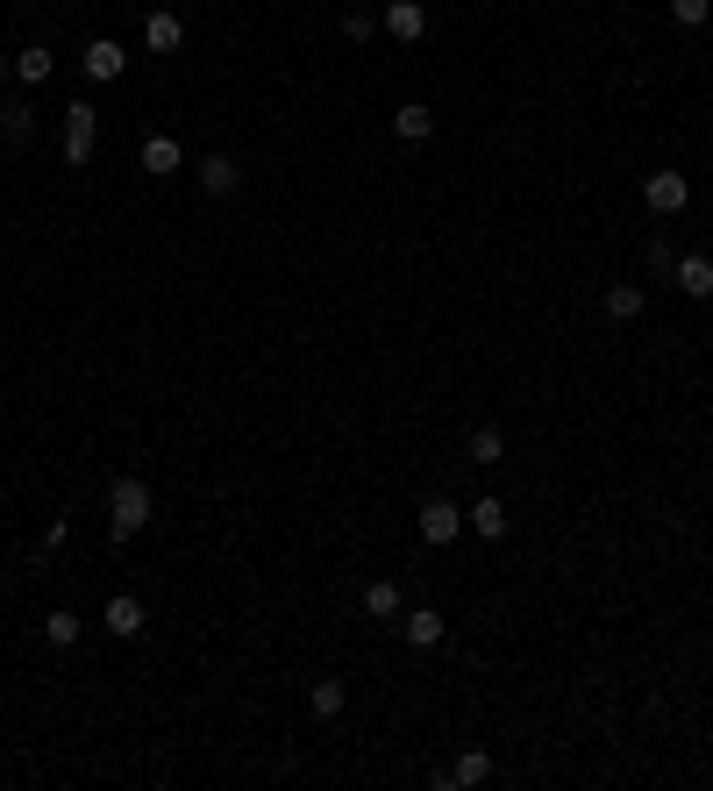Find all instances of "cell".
I'll use <instances>...</instances> for the list:
<instances>
[{
    "label": "cell",
    "mask_w": 713,
    "mask_h": 791,
    "mask_svg": "<svg viewBox=\"0 0 713 791\" xmlns=\"http://www.w3.org/2000/svg\"><path fill=\"white\" fill-rule=\"evenodd\" d=\"M642 207L649 215H685L692 207V178L685 172H649L642 178Z\"/></svg>",
    "instance_id": "cell-3"
},
{
    "label": "cell",
    "mask_w": 713,
    "mask_h": 791,
    "mask_svg": "<svg viewBox=\"0 0 713 791\" xmlns=\"http://www.w3.org/2000/svg\"><path fill=\"white\" fill-rule=\"evenodd\" d=\"M400 635H407V649H435V642L450 635V620L435 614V606H407V614H400Z\"/></svg>",
    "instance_id": "cell-9"
},
{
    "label": "cell",
    "mask_w": 713,
    "mask_h": 791,
    "mask_svg": "<svg viewBox=\"0 0 713 791\" xmlns=\"http://www.w3.org/2000/svg\"><path fill=\"white\" fill-rule=\"evenodd\" d=\"M79 65H86V79H100V86H115V79H121V72H129V51H121V43H115V36H94V43H86V57H79Z\"/></svg>",
    "instance_id": "cell-6"
},
{
    "label": "cell",
    "mask_w": 713,
    "mask_h": 791,
    "mask_svg": "<svg viewBox=\"0 0 713 791\" xmlns=\"http://www.w3.org/2000/svg\"><path fill=\"white\" fill-rule=\"evenodd\" d=\"M94 150H100V108L94 100H72V115H65V164L79 172V164H94Z\"/></svg>",
    "instance_id": "cell-2"
},
{
    "label": "cell",
    "mask_w": 713,
    "mask_h": 791,
    "mask_svg": "<svg viewBox=\"0 0 713 791\" xmlns=\"http://www.w3.org/2000/svg\"><path fill=\"white\" fill-rule=\"evenodd\" d=\"M143 43H150V51H158V57H172L179 43H186V22H179L172 8H158V14H150V22H143Z\"/></svg>",
    "instance_id": "cell-14"
},
{
    "label": "cell",
    "mask_w": 713,
    "mask_h": 791,
    "mask_svg": "<svg viewBox=\"0 0 713 791\" xmlns=\"http://www.w3.org/2000/svg\"><path fill=\"white\" fill-rule=\"evenodd\" d=\"M343 698H350V692H343V678H314V692H307L314 720H336V713H343Z\"/></svg>",
    "instance_id": "cell-20"
},
{
    "label": "cell",
    "mask_w": 713,
    "mask_h": 791,
    "mask_svg": "<svg viewBox=\"0 0 713 791\" xmlns=\"http://www.w3.org/2000/svg\"><path fill=\"white\" fill-rule=\"evenodd\" d=\"M43 642H51V649H72V642H79V614H72V606L43 614Z\"/></svg>",
    "instance_id": "cell-21"
},
{
    "label": "cell",
    "mask_w": 713,
    "mask_h": 791,
    "mask_svg": "<svg viewBox=\"0 0 713 791\" xmlns=\"http://www.w3.org/2000/svg\"><path fill=\"white\" fill-rule=\"evenodd\" d=\"M100 620H108V635H121V642H136V635H143V599H136V592H115V599H108V614H100Z\"/></svg>",
    "instance_id": "cell-10"
},
{
    "label": "cell",
    "mask_w": 713,
    "mask_h": 791,
    "mask_svg": "<svg viewBox=\"0 0 713 791\" xmlns=\"http://www.w3.org/2000/svg\"><path fill=\"white\" fill-rule=\"evenodd\" d=\"M642 307H649V300H642V285H628V279H614V285H606V322H642Z\"/></svg>",
    "instance_id": "cell-18"
},
{
    "label": "cell",
    "mask_w": 713,
    "mask_h": 791,
    "mask_svg": "<svg viewBox=\"0 0 713 791\" xmlns=\"http://www.w3.org/2000/svg\"><path fill=\"white\" fill-rule=\"evenodd\" d=\"M136 164H143V172H150V178H172V172H179V164H186V150H179V143H172V136H150V143H143V158H136Z\"/></svg>",
    "instance_id": "cell-16"
},
{
    "label": "cell",
    "mask_w": 713,
    "mask_h": 791,
    "mask_svg": "<svg viewBox=\"0 0 713 791\" xmlns=\"http://www.w3.org/2000/svg\"><path fill=\"white\" fill-rule=\"evenodd\" d=\"M8 79H14V57H8V51H0V86H8Z\"/></svg>",
    "instance_id": "cell-26"
},
{
    "label": "cell",
    "mask_w": 713,
    "mask_h": 791,
    "mask_svg": "<svg viewBox=\"0 0 713 791\" xmlns=\"http://www.w3.org/2000/svg\"><path fill=\"white\" fill-rule=\"evenodd\" d=\"M706 14H713V0H671V22L678 29H700Z\"/></svg>",
    "instance_id": "cell-23"
},
{
    "label": "cell",
    "mask_w": 713,
    "mask_h": 791,
    "mask_svg": "<svg viewBox=\"0 0 713 791\" xmlns=\"http://www.w3.org/2000/svg\"><path fill=\"white\" fill-rule=\"evenodd\" d=\"M51 72H57V57L43 51V43H29V51H14V79H22V86H51Z\"/></svg>",
    "instance_id": "cell-19"
},
{
    "label": "cell",
    "mask_w": 713,
    "mask_h": 791,
    "mask_svg": "<svg viewBox=\"0 0 713 791\" xmlns=\"http://www.w3.org/2000/svg\"><path fill=\"white\" fill-rule=\"evenodd\" d=\"M414 528H421V542H429V550H450V542L464 535V507H457V499H429Z\"/></svg>",
    "instance_id": "cell-4"
},
{
    "label": "cell",
    "mask_w": 713,
    "mask_h": 791,
    "mask_svg": "<svg viewBox=\"0 0 713 791\" xmlns=\"http://www.w3.org/2000/svg\"><path fill=\"white\" fill-rule=\"evenodd\" d=\"M392 136H400V143H429V136H435V108H421V100L392 108Z\"/></svg>",
    "instance_id": "cell-15"
},
{
    "label": "cell",
    "mask_w": 713,
    "mask_h": 791,
    "mask_svg": "<svg viewBox=\"0 0 713 791\" xmlns=\"http://www.w3.org/2000/svg\"><path fill=\"white\" fill-rule=\"evenodd\" d=\"M649 271H657V279H671V271H678V250H671V242H649Z\"/></svg>",
    "instance_id": "cell-25"
},
{
    "label": "cell",
    "mask_w": 713,
    "mask_h": 791,
    "mask_svg": "<svg viewBox=\"0 0 713 791\" xmlns=\"http://www.w3.org/2000/svg\"><path fill=\"white\" fill-rule=\"evenodd\" d=\"M343 36H350V43H371V36H378V22H371L364 8H350V14H343Z\"/></svg>",
    "instance_id": "cell-24"
},
{
    "label": "cell",
    "mask_w": 713,
    "mask_h": 791,
    "mask_svg": "<svg viewBox=\"0 0 713 791\" xmlns=\"http://www.w3.org/2000/svg\"><path fill=\"white\" fill-rule=\"evenodd\" d=\"M378 29H386L392 43H421V36H429V8H421V0H386Z\"/></svg>",
    "instance_id": "cell-5"
},
{
    "label": "cell",
    "mask_w": 713,
    "mask_h": 791,
    "mask_svg": "<svg viewBox=\"0 0 713 791\" xmlns=\"http://www.w3.org/2000/svg\"><path fill=\"white\" fill-rule=\"evenodd\" d=\"M671 285H678L685 300H713V257H678Z\"/></svg>",
    "instance_id": "cell-11"
},
{
    "label": "cell",
    "mask_w": 713,
    "mask_h": 791,
    "mask_svg": "<svg viewBox=\"0 0 713 791\" xmlns=\"http://www.w3.org/2000/svg\"><path fill=\"white\" fill-rule=\"evenodd\" d=\"M364 614H371V620H400L407 614V592L392 585V577H378V585H364Z\"/></svg>",
    "instance_id": "cell-17"
},
{
    "label": "cell",
    "mask_w": 713,
    "mask_h": 791,
    "mask_svg": "<svg viewBox=\"0 0 713 791\" xmlns=\"http://www.w3.org/2000/svg\"><path fill=\"white\" fill-rule=\"evenodd\" d=\"M29 136H36V108L22 94H8L0 100V143H29Z\"/></svg>",
    "instance_id": "cell-13"
},
{
    "label": "cell",
    "mask_w": 713,
    "mask_h": 791,
    "mask_svg": "<svg viewBox=\"0 0 713 791\" xmlns=\"http://www.w3.org/2000/svg\"><path fill=\"white\" fill-rule=\"evenodd\" d=\"M464 449H472V464H499V456H507V435H499V429H472V435H464Z\"/></svg>",
    "instance_id": "cell-22"
},
{
    "label": "cell",
    "mask_w": 713,
    "mask_h": 791,
    "mask_svg": "<svg viewBox=\"0 0 713 791\" xmlns=\"http://www.w3.org/2000/svg\"><path fill=\"white\" fill-rule=\"evenodd\" d=\"M435 784H443V791H478V784H493V756H485V749H464L457 756V763H450V770H435Z\"/></svg>",
    "instance_id": "cell-7"
},
{
    "label": "cell",
    "mask_w": 713,
    "mask_h": 791,
    "mask_svg": "<svg viewBox=\"0 0 713 791\" xmlns=\"http://www.w3.org/2000/svg\"><path fill=\"white\" fill-rule=\"evenodd\" d=\"M143 528H150V485L143 478H115L108 485V535L129 542V535H143Z\"/></svg>",
    "instance_id": "cell-1"
},
{
    "label": "cell",
    "mask_w": 713,
    "mask_h": 791,
    "mask_svg": "<svg viewBox=\"0 0 713 791\" xmlns=\"http://www.w3.org/2000/svg\"><path fill=\"white\" fill-rule=\"evenodd\" d=\"M464 521H472V535H485V542H499L507 535V499H472V507H464Z\"/></svg>",
    "instance_id": "cell-12"
},
{
    "label": "cell",
    "mask_w": 713,
    "mask_h": 791,
    "mask_svg": "<svg viewBox=\"0 0 713 791\" xmlns=\"http://www.w3.org/2000/svg\"><path fill=\"white\" fill-rule=\"evenodd\" d=\"M193 172H201V186H207V193H215V201H229V193L242 186V164L229 158V150H207V158H201V164H193Z\"/></svg>",
    "instance_id": "cell-8"
}]
</instances>
